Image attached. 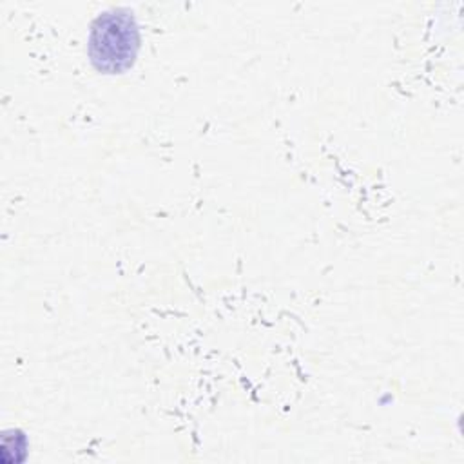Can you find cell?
I'll return each instance as SVG.
<instances>
[{
	"mask_svg": "<svg viewBox=\"0 0 464 464\" xmlns=\"http://www.w3.org/2000/svg\"><path fill=\"white\" fill-rule=\"evenodd\" d=\"M140 49V27L130 11L114 7L100 13L89 33V58L96 71L116 74L127 71Z\"/></svg>",
	"mask_w": 464,
	"mask_h": 464,
	"instance_id": "6da1fadb",
	"label": "cell"
}]
</instances>
